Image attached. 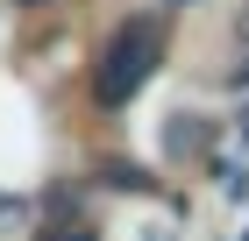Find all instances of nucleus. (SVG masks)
I'll return each instance as SVG.
<instances>
[{"label": "nucleus", "instance_id": "nucleus-1", "mask_svg": "<svg viewBox=\"0 0 249 241\" xmlns=\"http://www.w3.org/2000/svg\"><path fill=\"white\" fill-rule=\"evenodd\" d=\"M157 50H164L157 21H150V15H128L114 36L100 43V64H93V99H100V107H128V99L142 93V78L157 71Z\"/></svg>", "mask_w": 249, "mask_h": 241}, {"label": "nucleus", "instance_id": "nucleus-2", "mask_svg": "<svg viewBox=\"0 0 249 241\" xmlns=\"http://www.w3.org/2000/svg\"><path fill=\"white\" fill-rule=\"evenodd\" d=\"M100 185H114V192H157V177L142 163H128V156H100V170H93Z\"/></svg>", "mask_w": 249, "mask_h": 241}, {"label": "nucleus", "instance_id": "nucleus-3", "mask_svg": "<svg viewBox=\"0 0 249 241\" xmlns=\"http://www.w3.org/2000/svg\"><path fill=\"white\" fill-rule=\"evenodd\" d=\"M36 241H100V234H93L86 220H43V227H36Z\"/></svg>", "mask_w": 249, "mask_h": 241}, {"label": "nucleus", "instance_id": "nucleus-4", "mask_svg": "<svg viewBox=\"0 0 249 241\" xmlns=\"http://www.w3.org/2000/svg\"><path fill=\"white\" fill-rule=\"evenodd\" d=\"M235 85H249V64H242V71H235Z\"/></svg>", "mask_w": 249, "mask_h": 241}, {"label": "nucleus", "instance_id": "nucleus-5", "mask_svg": "<svg viewBox=\"0 0 249 241\" xmlns=\"http://www.w3.org/2000/svg\"><path fill=\"white\" fill-rule=\"evenodd\" d=\"M21 7H43V0H21Z\"/></svg>", "mask_w": 249, "mask_h": 241}]
</instances>
